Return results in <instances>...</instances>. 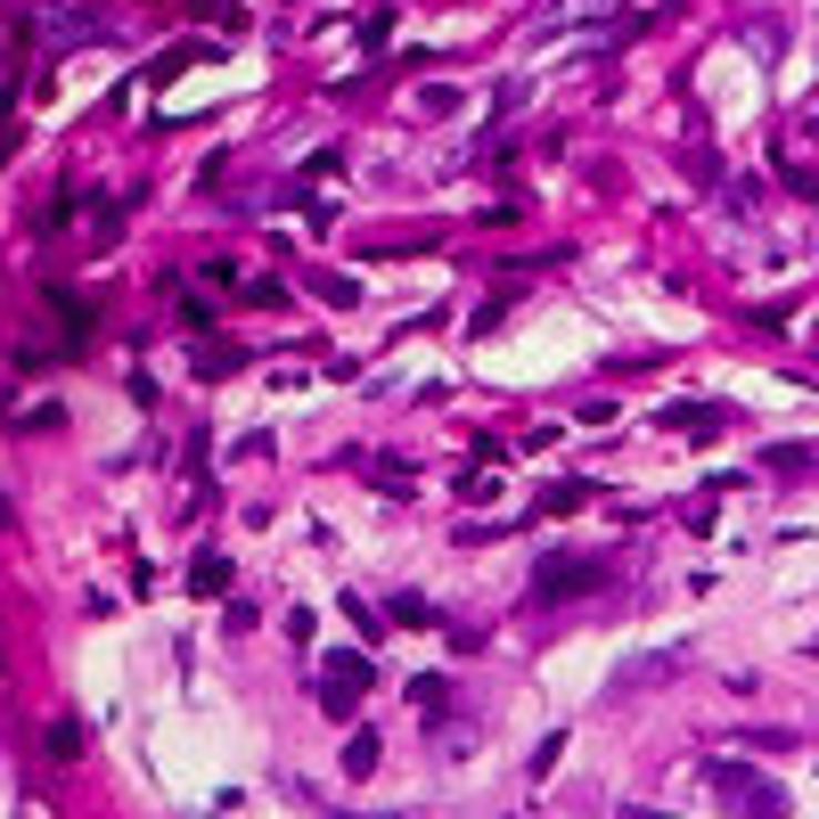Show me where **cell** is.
Segmentation results:
<instances>
[{"instance_id": "1", "label": "cell", "mask_w": 819, "mask_h": 819, "mask_svg": "<svg viewBox=\"0 0 819 819\" xmlns=\"http://www.w3.org/2000/svg\"><path fill=\"white\" fill-rule=\"evenodd\" d=\"M705 787L721 795L738 819H795V803H787V787L779 779H762L754 762H705Z\"/></svg>"}, {"instance_id": "2", "label": "cell", "mask_w": 819, "mask_h": 819, "mask_svg": "<svg viewBox=\"0 0 819 819\" xmlns=\"http://www.w3.org/2000/svg\"><path fill=\"white\" fill-rule=\"evenodd\" d=\"M606 574H615V565H606V557H582V550H550V557H541L533 565V598H582V591H598V582Z\"/></svg>"}, {"instance_id": "3", "label": "cell", "mask_w": 819, "mask_h": 819, "mask_svg": "<svg viewBox=\"0 0 819 819\" xmlns=\"http://www.w3.org/2000/svg\"><path fill=\"white\" fill-rule=\"evenodd\" d=\"M361 688H369V656H361V647H328V664H320V705L336 713V721H352Z\"/></svg>"}, {"instance_id": "4", "label": "cell", "mask_w": 819, "mask_h": 819, "mask_svg": "<svg viewBox=\"0 0 819 819\" xmlns=\"http://www.w3.org/2000/svg\"><path fill=\"white\" fill-rule=\"evenodd\" d=\"M656 427H680V434H713V427H729V410L721 402H672Z\"/></svg>"}, {"instance_id": "5", "label": "cell", "mask_w": 819, "mask_h": 819, "mask_svg": "<svg viewBox=\"0 0 819 819\" xmlns=\"http://www.w3.org/2000/svg\"><path fill=\"white\" fill-rule=\"evenodd\" d=\"M188 591H197V598H222V591H229V557H222V550H197V557H188Z\"/></svg>"}, {"instance_id": "6", "label": "cell", "mask_w": 819, "mask_h": 819, "mask_svg": "<svg viewBox=\"0 0 819 819\" xmlns=\"http://www.w3.org/2000/svg\"><path fill=\"white\" fill-rule=\"evenodd\" d=\"M50 320L66 328L74 345H82V336H91V304H82V287H50Z\"/></svg>"}, {"instance_id": "7", "label": "cell", "mask_w": 819, "mask_h": 819, "mask_svg": "<svg viewBox=\"0 0 819 819\" xmlns=\"http://www.w3.org/2000/svg\"><path fill=\"white\" fill-rule=\"evenodd\" d=\"M377 754H386V746H377V729H352V738H345V779H369Z\"/></svg>"}, {"instance_id": "8", "label": "cell", "mask_w": 819, "mask_h": 819, "mask_svg": "<svg viewBox=\"0 0 819 819\" xmlns=\"http://www.w3.org/2000/svg\"><path fill=\"white\" fill-rule=\"evenodd\" d=\"M74 754H82V721L58 713V721H50V762H74Z\"/></svg>"}, {"instance_id": "9", "label": "cell", "mask_w": 819, "mask_h": 819, "mask_svg": "<svg viewBox=\"0 0 819 819\" xmlns=\"http://www.w3.org/2000/svg\"><path fill=\"white\" fill-rule=\"evenodd\" d=\"M582 500H591V484H550V492H541V509H550V516H574Z\"/></svg>"}, {"instance_id": "10", "label": "cell", "mask_w": 819, "mask_h": 819, "mask_svg": "<svg viewBox=\"0 0 819 819\" xmlns=\"http://www.w3.org/2000/svg\"><path fill=\"white\" fill-rule=\"evenodd\" d=\"M320 296H328L336 311H345V304H361V279H345V270H328V279H320Z\"/></svg>"}, {"instance_id": "11", "label": "cell", "mask_w": 819, "mask_h": 819, "mask_svg": "<svg viewBox=\"0 0 819 819\" xmlns=\"http://www.w3.org/2000/svg\"><path fill=\"white\" fill-rule=\"evenodd\" d=\"M443 697H451V688L434 680V672H427V680H410V705H418V713H443Z\"/></svg>"}, {"instance_id": "12", "label": "cell", "mask_w": 819, "mask_h": 819, "mask_svg": "<svg viewBox=\"0 0 819 819\" xmlns=\"http://www.w3.org/2000/svg\"><path fill=\"white\" fill-rule=\"evenodd\" d=\"M238 361H246V352H238V345H214V352H205V361H197V369H205V377H238Z\"/></svg>"}, {"instance_id": "13", "label": "cell", "mask_w": 819, "mask_h": 819, "mask_svg": "<svg viewBox=\"0 0 819 819\" xmlns=\"http://www.w3.org/2000/svg\"><path fill=\"white\" fill-rule=\"evenodd\" d=\"M623 819H664V811H647V803H623Z\"/></svg>"}, {"instance_id": "14", "label": "cell", "mask_w": 819, "mask_h": 819, "mask_svg": "<svg viewBox=\"0 0 819 819\" xmlns=\"http://www.w3.org/2000/svg\"><path fill=\"white\" fill-rule=\"evenodd\" d=\"M9 516H17V509H9V492H0V524H9Z\"/></svg>"}]
</instances>
